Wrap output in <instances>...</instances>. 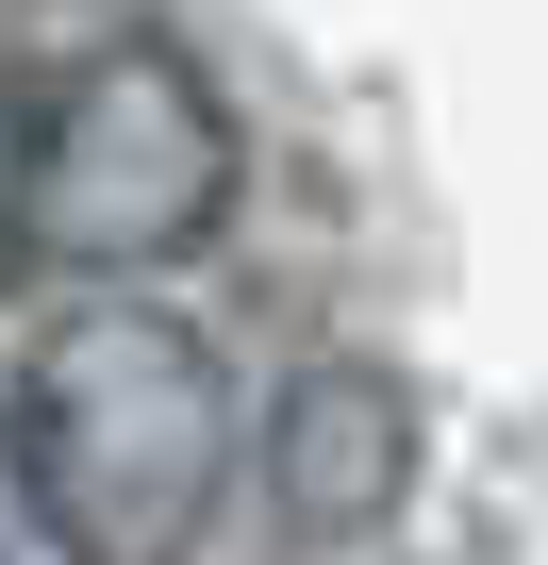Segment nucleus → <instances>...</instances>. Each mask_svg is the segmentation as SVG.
Returning a JSON list of instances; mask_svg holds the SVG:
<instances>
[{"instance_id":"nucleus-1","label":"nucleus","mask_w":548,"mask_h":565,"mask_svg":"<svg viewBox=\"0 0 548 565\" xmlns=\"http://www.w3.org/2000/svg\"><path fill=\"white\" fill-rule=\"evenodd\" d=\"M18 449L51 482V515L84 532V565H183L200 515L233 499L249 466V416H233V366L200 317L166 300H67L18 366Z\"/></svg>"},{"instance_id":"nucleus-2","label":"nucleus","mask_w":548,"mask_h":565,"mask_svg":"<svg viewBox=\"0 0 548 565\" xmlns=\"http://www.w3.org/2000/svg\"><path fill=\"white\" fill-rule=\"evenodd\" d=\"M233 216V100L166 34H100L51 100H18V266H51L67 300H150V266H183Z\"/></svg>"},{"instance_id":"nucleus-3","label":"nucleus","mask_w":548,"mask_h":565,"mask_svg":"<svg viewBox=\"0 0 548 565\" xmlns=\"http://www.w3.org/2000/svg\"><path fill=\"white\" fill-rule=\"evenodd\" d=\"M249 482H266V515H283V548H366L399 515V482H416V383L383 350L283 366V399H266V433H249Z\"/></svg>"},{"instance_id":"nucleus-4","label":"nucleus","mask_w":548,"mask_h":565,"mask_svg":"<svg viewBox=\"0 0 548 565\" xmlns=\"http://www.w3.org/2000/svg\"><path fill=\"white\" fill-rule=\"evenodd\" d=\"M0 565H84V532L51 515V482H34V449H18V416H0Z\"/></svg>"},{"instance_id":"nucleus-5","label":"nucleus","mask_w":548,"mask_h":565,"mask_svg":"<svg viewBox=\"0 0 548 565\" xmlns=\"http://www.w3.org/2000/svg\"><path fill=\"white\" fill-rule=\"evenodd\" d=\"M0 282H18V100H0Z\"/></svg>"}]
</instances>
